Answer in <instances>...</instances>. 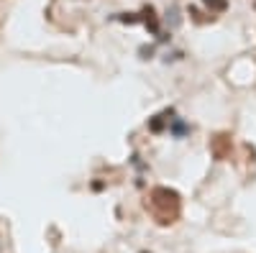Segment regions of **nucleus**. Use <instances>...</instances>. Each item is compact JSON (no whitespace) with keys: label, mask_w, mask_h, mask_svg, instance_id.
Returning <instances> with one entry per match:
<instances>
[{"label":"nucleus","mask_w":256,"mask_h":253,"mask_svg":"<svg viewBox=\"0 0 256 253\" xmlns=\"http://www.w3.org/2000/svg\"><path fill=\"white\" fill-rule=\"evenodd\" d=\"M172 207L174 213L180 210V195L174 189H166V187H156L152 192V210L159 215V223H172V215L166 210Z\"/></svg>","instance_id":"1"},{"label":"nucleus","mask_w":256,"mask_h":253,"mask_svg":"<svg viewBox=\"0 0 256 253\" xmlns=\"http://www.w3.org/2000/svg\"><path fill=\"white\" fill-rule=\"evenodd\" d=\"M174 115V110L169 108V110H164L162 115H154L152 120H148V131H154V133H159V131H164V125H166V120Z\"/></svg>","instance_id":"2"},{"label":"nucleus","mask_w":256,"mask_h":253,"mask_svg":"<svg viewBox=\"0 0 256 253\" xmlns=\"http://www.w3.org/2000/svg\"><path fill=\"white\" fill-rule=\"evenodd\" d=\"M169 128H172V133H174L177 138H182L184 133H190V125H187V123H182V120H177V118L172 120V125H169Z\"/></svg>","instance_id":"3"},{"label":"nucleus","mask_w":256,"mask_h":253,"mask_svg":"<svg viewBox=\"0 0 256 253\" xmlns=\"http://www.w3.org/2000/svg\"><path fill=\"white\" fill-rule=\"evenodd\" d=\"M202 3H205L208 8H212V10H226V8H228L226 0H202Z\"/></svg>","instance_id":"4"},{"label":"nucleus","mask_w":256,"mask_h":253,"mask_svg":"<svg viewBox=\"0 0 256 253\" xmlns=\"http://www.w3.org/2000/svg\"><path fill=\"white\" fill-rule=\"evenodd\" d=\"M144 253H146V251H144Z\"/></svg>","instance_id":"5"}]
</instances>
